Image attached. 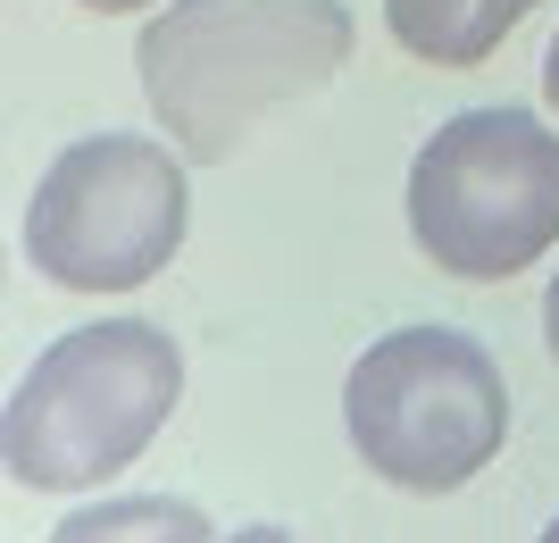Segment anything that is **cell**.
<instances>
[{
	"instance_id": "1",
	"label": "cell",
	"mask_w": 559,
	"mask_h": 543,
	"mask_svg": "<svg viewBox=\"0 0 559 543\" xmlns=\"http://www.w3.org/2000/svg\"><path fill=\"white\" fill-rule=\"evenodd\" d=\"M350 43L359 25L343 0H167L142 25L134 68L167 142L217 167L267 109L334 84L350 68Z\"/></svg>"
},
{
	"instance_id": "2",
	"label": "cell",
	"mask_w": 559,
	"mask_h": 543,
	"mask_svg": "<svg viewBox=\"0 0 559 543\" xmlns=\"http://www.w3.org/2000/svg\"><path fill=\"white\" fill-rule=\"evenodd\" d=\"M185 393V352L151 318L68 327L0 410V469L25 494H84L151 451Z\"/></svg>"
},
{
	"instance_id": "3",
	"label": "cell",
	"mask_w": 559,
	"mask_h": 543,
	"mask_svg": "<svg viewBox=\"0 0 559 543\" xmlns=\"http://www.w3.org/2000/svg\"><path fill=\"white\" fill-rule=\"evenodd\" d=\"M343 426L384 485L460 494L510 444V385L467 327H393L350 359Z\"/></svg>"
},
{
	"instance_id": "4",
	"label": "cell",
	"mask_w": 559,
	"mask_h": 543,
	"mask_svg": "<svg viewBox=\"0 0 559 543\" xmlns=\"http://www.w3.org/2000/svg\"><path fill=\"white\" fill-rule=\"evenodd\" d=\"M409 235L443 276L510 284L559 243V134L535 109H460L409 160Z\"/></svg>"
},
{
	"instance_id": "5",
	"label": "cell",
	"mask_w": 559,
	"mask_h": 543,
	"mask_svg": "<svg viewBox=\"0 0 559 543\" xmlns=\"http://www.w3.org/2000/svg\"><path fill=\"white\" fill-rule=\"evenodd\" d=\"M185 151L151 134H84L25 201V260L68 293H134L185 251Z\"/></svg>"
},
{
	"instance_id": "6",
	"label": "cell",
	"mask_w": 559,
	"mask_h": 543,
	"mask_svg": "<svg viewBox=\"0 0 559 543\" xmlns=\"http://www.w3.org/2000/svg\"><path fill=\"white\" fill-rule=\"evenodd\" d=\"M526 17H535V0H384L401 59H418V68H485Z\"/></svg>"
},
{
	"instance_id": "7",
	"label": "cell",
	"mask_w": 559,
	"mask_h": 543,
	"mask_svg": "<svg viewBox=\"0 0 559 543\" xmlns=\"http://www.w3.org/2000/svg\"><path fill=\"white\" fill-rule=\"evenodd\" d=\"M201 543L210 535V510L192 501H167V494H134V501H93L59 527V543Z\"/></svg>"
},
{
	"instance_id": "8",
	"label": "cell",
	"mask_w": 559,
	"mask_h": 543,
	"mask_svg": "<svg viewBox=\"0 0 559 543\" xmlns=\"http://www.w3.org/2000/svg\"><path fill=\"white\" fill-rule=\"evenodd\" d=\"M543 343H551V359H559V276L543 284Z\"/></svg>"
},
{
	"instance_id": "9",
	"label": "cell",
	"mask_w": 559,
	"mask_h": 543,
	"mask_svg": "<svg viewBox=\"0 0 559 543\" xmlns=\"http://www.w3.org/2000/svg\"><path fill=\"white\" fill-rule=\"evenodd\" d=\"M75 9H93V17H134V9H151V0H75Z\"/></svg>"
},
{
	"instance_id": "10",
	"label": "cell",
	"mask_w": 559,
	"mask_h": 543,
	"mask_svg": "<svg viewBox=\"0 0 559 543\" xmlns=\"http://www.w3.org/2000/svg\"><path fill=\"white\" fill-rule=\"evenodd\" d=\"M543 101L559 109V34H551V59H543Z\"/></svg>"
},
{
	"instance_id": "11",
	"label": "cell",
	"mask_w": 559,
	"mask_h": 543,
	"mask_svg": "<svg viewBox=\"0 0 559 543\" xmlns=\"http://www.w3.org/2000/svg\"><path fill=\"white\" fill-rule=\"evenodd\" d=\"M543 535H559V519H551V527H543Z\"/></svg>"
}]
</instances>
